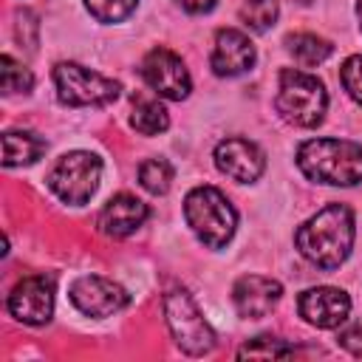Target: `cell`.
Masks as SVG:
<instances>
[{
    "label": "cell",
    "instance_id": "cell-18",
    "mask_svg": "<svg viewBox=\"0 0 362 362\" xmlns=\"http://www.w3.org/2000/svg\"><path fill=\"white\" fill-rule=\"evenodd\" d=\"M130 124L141 136H156V133H164L170 127V116L158 99H136L133 113H130Z\"/></svg>",
    "mask_w": 362,
    "mask_h": 362
},
{
    "label": "cell",
    "instance_id": "cell-19",
    "mask_svg": "<svg viewBox=\"0 0 362 362\" xmlns=\"http://www.w3.org/2000/svg\"><path fill=\"white\" fill-rule=\"evenodd\" d=\"M139 184L150 195H164L173 184V167L167 158H147L139 167Z\"/></svg>",
    "mask_w": 362,
    "mask_h": 362
},
{
    "label": "cell",
    "instance_id": "cell-23",
    "mask_svg": "<svg viewBox=\"0 0 362 362\" xmlns=\"http://www.w3.org/2000/svg\"><path fill=\"white\" fill-rule=\"evenodd\" d=\"M294 345H286L283 339L274 337H255L240 345L238 356H257V359H274V356H291Z\"/></svg>",
    "mask_w": 362,
    "mask_h": 362
},
{
    "label": "cell",
    "instance_id": "cell-26",
    "mask_svg": "<svg viewBox=\"0 0 362 362\" xmlns=\"http://www.w3.org/2000/svg\"><path fill=\"white\" fill-rule=\"evenodd\" d=\"M178 3H181V8L189 11V14H204V11H209V8L215 6V0H178Z\"/></svg>",
    "mask_w": 362,
    "mask_h": 362
},
{
    "label": "cell",
    "instance_id": "cell-13",
    "mask_svg": "<svg viewBox=\"0 0 362 362\" xmlns=\"http://www.w3.org/2000/svg\"><path fill=\"white\" fill-rule=\"evenodd\" d=\"M280 297H283V286L263 274H243L232 288V303H235L238 314L246 320L266 317L277 305Z\"/></svg>",
    "mask_w": 362,
    "mask_h": 362
},
{
    "label": "cell",
    "instance_id": "cell-28",
    "mask_svg": "<svg viewBox=\"0 0 362 362\" xmlns=\"http://www.w3.org/2000/svg\"><path fill=\"white\" fill-rule=\"evenodd\" d=\"M297 3H303V6H305V3H311V0H297Z\"/></svg>",
    "mask_w": 362,
    "mask_h": 362
},
{
    "label": "cell",
    "instance_id": "cell-27",
    "mask_svg": "<svg viewBox=\"0 0 362 362\" xmlns=\"http://www.w3.org/2000/svg\"><path fill=\"white\" fill-rule=\"evenodd\" d=\"M356 14H359V23H362V0L356 3Z\"/></svg>",
    "mask_w": 362,
    "mask_h": 362
},
{
    "label": "cell",
    "instance_id": "cell-22",
    "mask_svg": "<svg viewBox=\"0 0 362 362\" xmlns=\"http://www.w3.org/2000/svg\"><path fill=\"white\" fill-rule=\"evenodd\" d=\"M34 88V76L14 57L3 54V93H28Z\"/></svg>",
    "mask_w": 362,
    "mask_h": 362
},
{
    "label": "cell",
    "instance_id": "cell-1",
    "mask_svg": "<svg viewBox=\"0 0 362 362\" xmlns=\"http://www.w3.org/2000/svg\"><path fill=\"white\" fill-rule=\"evenodd\" d=\"M297 252L317 269H339L354 246V212L345 204H328L294 232Z\"/></svg>",
    "mask_w": 362,
    "mask_h": 362
},
{
    "label": "cell",
    "instance_id": "cell-12",
    "mask_svg": "<svg viewBox=\"0 0 362 362\" xmlns=\"http://www.w3.org/2000/svg\"><path fill=\"white\" fill-rule=\"evenodd\" d=\"M297 311L308 325L317 328H339L351 314V297L334 286L305 288L297 300Z\"/></svg>",
    "mask_w": 362,
    "mask_h": 362
},
{
    "label": "cell",
    "instance_id": "cell-25",
    "mask_svg": "<svg viewBox=\"0 0 362 362\" xmlns=\"http://www.w3.org/2000/svg\"><path fill=\"white\" fill-rule=\"evenodd\" d=\"M337 342H339V345H342L348 354H354V356H362V325H351V328L339 331Z\"/></svg>",
    "mask_w": 362,
    "mask_h": 362
},
{
    "label": "cell",
    "instance_id": "cell-11",
    "mask_svg": "<svg viewBox=\"0 0 362 362\" xmlns=\"http://www.w3.org/2000/svg\"><path fill=\"white\" fill-rule=\"evenodd\" d=\"M215 167L223 175H229L232 181H238V184H252V181H257L263 175L266 156H263V150L255 141L232 136V139L218 141V147H215Z\"/></svg>",
    "mask_w": 362,
    "mask_h": 362
},
{
    "label": "cell",
    "instance_id": "cell-14",
    "mask_svg": "<svg viewBox=\"0 0 362 362\" xmlns=\"http://www.w3.org/2000/svg\"><path fill=\"white\" fill-rule=\"evenodd\" d=\"M209 65L218 76H240L255 65V45L238 28H221L215 34V48Z\"/></svg>",
    "mask_w": 362,
    "mask_h": 362
},
{
    "label": "cell",
    "instance_id": "cell-3",
    "mask_svg": "<svg viewBox=\"0 0 362 362\" xmlns=\"http://www.w3.org/2000/svg\"><path fill=\"white\" fill-rule=\"evenodd\" d=\"M184 218H187V226L195 232V238L209 249L226 246L238 226V212L229 204V198L221 189L206 184L187 192Z\"/></svg>",
    "mask_w": 362,
    "mask_h": 362
},
{
    "label": "cell",
    "instance_id": "cell-9",
    "mask_svg": "<svg viewBox=\"0 0 362 362\" xmlns=\"http://www.w3.org/2000/svg\"><path fill=\"white\" fill-rule=\"evenodd\" d=\"M8 314L25 325H45L54 311V277L51 274H28L23 277L8 300Z\"/></svg>",
    "mask_w": 362,
    "mask_h": 362
},
{
    "label": "cell",
    "instance_id": "cell-5",
    "mask_svg": "<svg viewBox=\"0 0 362 362\" xmlns=\"http://www.w3.org/2000/svg\"><path fill=\"white\" fill-rule=\"evenodd\" d=\"M164 317H167V328H170L175 345L184 354L201 356L215 348V331L209 328V322L198 311L195 300L184 288L164 294Z\"/></svg>",
    "mask_w": 362,
    "mask_h": 362
},
{
    "label": "cell",
    "instance_id": "cell-2",
    "mask_svg": "<svg viewBox=\"0 0 362 362\" xmlns=\"http://www.w3.org/2000/svg\"><path fill=\"white\" fill-rule=\"evenodd\" d=\"M297 167L308 181L354 187L362 181V144L351 139H308L297 147Z\"/></svg>",
    "mask_w": 362,
    "mask_h": 362
},
{
    "label": "cell",
    "instance_id": "cell-8",
    "mask_svg": "<svg viewBox=\"0 0 362 362\" xmlns=\"http://www.w3.org/2000/svg\"><path fill=\"white\" fill-rule=\"evenodd\" d=\"M141 76L144 82L164 99H187L192 90V79L189 71L184 65V59L178 54H173L170 48H153L147 51V57L141 59Z\"/></svg>",
    "mask_w": 362,
    "mask_h": 362
},
{
    "label": "cell",
    "instance_id": "cell-21",
    "mask_svg": "<svg viewBox=\"0 0 362 362\" xmlns=\"http://www.w3.org/2000/svg\"><path fill=\"white\" fill-rule=\"evenodd\" d=\"M85 6L99 23H122L136 11L139 0H85Z\"/></svg>",
    "mask_w": 362,
    "mask_h": 362
},
{
    "label": "cell",
    "instance_id": "cell-15",
    "mask_svg": "<svg viewBox=\"0 0 362 362\" xmlns=\"http://www.w3.org/2000/svg\"><path fill=\"white\" fill-rule=\"evenodd\" d=\"M144 221H147V204L139 201V198L130 195V192L113 195V198L102 206V212H99V218H96L99 232H105V235H110V238H127V235L136 232Z\"/></svg>",
    "mask_w": 362,
    "mask_h": 362
},
{
    "label": "cell",
    "instance_id": "cell-24",
    "mask_svg": "<svg viewBox=\"0 0 362 362\" xmlns=\"http://www.w3.org/2000/svg\"><path fill=\"white\" fill-rule=\"evenodd\" d=\"M339 79H342V88L348 90V96L362 105V54H354L342 62L339 68Z\"/></svg>",
    "mask_w": 362,
    "mask_h": 362
},
{
    "label": "cell",
    "instance_id": "cell-6",
    "mask_svg": "<svg viewBox=\"0 0 362 362\" xmlns=\"http://www.w3.org/2000/svg\"><path fill=\"white\" fill-rule=\"evenodd\" d=\"M99 178H102V161H99V156L85 153V150H74V153H65L51 167L48 187L57 192L59 201H65L71 206H82L96 192Z\"/></svg>",
    "mask_w": 362,
    "mask_h": 362
},
{
    "label": "cell",
    "instance_id": "cell-7",
    "mask_svg": "<svg viewBox=\"0 0 362 362\" xmlns=\"http://www.w3.org/2000/svg\"><path fill=\"white\" fill-rule=\"evenodd\" d=\"M54 85H57V99L68 107L107 105L122 90L116 79H107L99 71H90L79 62H59L54 68Z\"/></svg>",
    "mask_w": 362,
    "mask_h": 362
},
{
    "label": "cell",
    "instance_id": "cell-16",
    "mask_svg": "<svg viewBox=\"0 0 362 362\" xmlns=\"http://www.w3.org/2000/svg\"><path fill=\"white\" fill-rule=\"evenodd\" d=\"M48 141L42 136L25 133V130H6L3 133V164L6 167H23L34 164L45 153Z\"/></svg>",
    "mask_w": 362,
    "mask_h": 362
},
{
    "label": "cell",
    "instance_id": "cell-17",
    "mask_svg": "<svg viewBox=\"0 0 362 362\" xmlns=\"http://www.w3.org/2000/svg\"><path fill=\"white\" fill-rule=\"evenodd\" d=\"M286 48L288 54L303 65V68H314L320 62H325L331 57V42L317 37V34H308V31H300V34H288L286 37Z\"/></svg>",
    "mask_w": 362,
    "mask_h": 362
},
{
    "label": "cell",
    "instance_id": "cell-20",
    "mask_svg": "<svg viewBox=\"0 0 362 362\" xmlns=\"http://www.w3.org/2000/svg\"><path fill=\"white\" fill-rule=\"evenodd\" d=\"M240 20L252 31H269L277 20V0H243L240 6Z\"/></svg>",
    "mask_w": 362,
    "mask_h": 362
},
{
    "label": "cell",
    "instance_id": "cell-4",
    "mask_svg": "<svg viewBox=\"0 0 362 362\" xmlns=\"http://www.w3.org/2000/svg\"><path fill=\"white\" fill-rule=\"evenodd\" d=\"M274 107L286 122L297 127H314L325 119V107H328L325 85L314 74H305L300 68H283Z\"/></svg>",
    "mask_w": 362,
    "mask_h": 362
},
{
    "label": "cell",
    "instance_id": "cell-10",
    "mask_svg": "<svg viewBox=\"0 0 362 362\" xmlns=\"http://www.w3.org/2000/svg\"><path fill=\"white\" fill-rule=\"evenodd\" d=\"M68 297L88 317H110V314L122 311L130 303L127 291L119 283H113L107 277H99V274L76 277L71 283V288H68Z\"/></svg>",
    "mask_w": 362,
    "mask_h": 362
}]
</instances>
